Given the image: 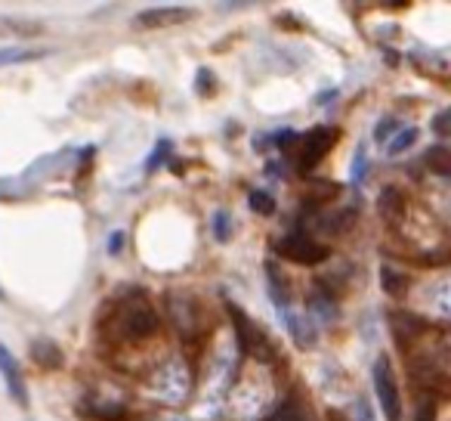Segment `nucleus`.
Masks as SVG:
<instances>
[{
	"label": "nucleus",
	"instance_id": "obj_1",
	"mask_svg": "<svg viewBox=\"0 0 451 421\" xmlns=\"http://www.w3.org/2000/svg\"><path fill=\"white\" fill-rule=\"evenodd\" d=\"M374 391H377V400H380V409H383V415H387V421H402L399 387H396V378H392L387 356H380V360L374 362Z\"/></svg>",
	"mask_w": 451,
	"mask_h": 421
},
{
	"label": "nucleus",
	"instance_id": "obj_23",
	"mask_svg": "<svg viewBox=\"0 0 451 421\" xmlns=\"http://www.w3.org/2000/svg\"><path fill=\"white\" fill-rule=\"evenodd\" d=\"M433 131H436V134H451V109L433 118Z\"/></svg>",
	"mask_w": 451,
	"mask_h": 421
},
{
	"label": "nucleus",
	"instance_id": "obj_3",
	"mask_svg": "<svg viewBox=\"0 0 451 421\" xmlns=\"http://www.w3.org/2000/svg\"><path fill=\"white\" fill-rule=\"evenodd\" d=\"M278 251H282V257H288L294 263H303V266H313V263H322L327 257V251L322 245H315V242H309L306 236H300V232H294V236H284L278 242Z\"/></svg>",
	"mask_w": 451,
	"mask_h": 421
},
{
	"label": "nucleus",
	"instance_id": "obj_20",
	"mask_svg": "<svg viewBox=\"0 0 451 421\" xmlns=\"http://www.w3.org/2000/svg\"><path fill=\"white\" fill-rule=\"evenodd\" d=\"M365 171H368L365 152H359V155H356V161H352V183H362V180H365Z\"/></svg>",
	"mask_w": 451,
	"mask_h": 421
},
{
	"label": "nucleus",
	"instance_id": "obj_13",
	"mask_svg": "<svg viewBox=\"0 0 451 421\" xmlns=\"http://www.w3.org/2000/svg\"><path fill=\"white\" fill-rule=\"evenodd\" d=\"M213 236H217V242H229V236H232V220H229L226 210L213 214Z\"/></svg>",
	"mask_w": 451,
	"mask_h": 421
},
{
	"label": "nucleus",
	"instance_id": "obj_24",
	"mask_svg": "<svg viewBox=\"0 0 451 421\" xmlns=\"http://www.w3.org/2000/svg\"><path fill=\"white\" fill-rule=\"evenodd\" d=\"M294 140H297V136H294V131H288V127H284L282 134H275V146H282V149H284V146H291Z\"/></svg>",
	"mask_w": 451,
	"mask_h": 421
},
{
	"label": "nucleus",
	"instance_id": "obj_7",
	"mask_svg": "<svg viewBox=\"0 0 451 421\" xmlns=\"http://www.w3.org/2000/svg\"><path fill=\"white\" fill-rule=\"evenodd\" d=\"M188 10H149V13H139L136 22L145 28H155V25H174V22H183L188 19Z\"/></svg>",
	"mask_w": 451,
	"mask_h": 421
},
{
	"label": "nucleus",
	"instance_id": "obj_25",
	"mask_svg": "<svg viewBox=\"0 0 451 421\" xmlns=\"http://www.w3.org/2000/svg\"><path fill=\"white\" fill-rule=\"evenodd\" d=\"M356 412H359V421H374V415H371V409H368L365 400H356Z\"/></svg>",
	"mask_w": 451,
	"mask_h": 421
},
{
	"label": "nucleus",
	"instance_id": "obj_10",
	"mask_svg": "<svg viewBox=\"0 0 451 421\" xmlns=\"http://www.w3.org/2000/svg\"><path fill=\"white\" fill-rule=\"evenodd\" d=\"M44 50H22V47H4L0 50V66H16V62H31L40 59Z\"/></svg>",
	"mask_w": 451,
	"mask_h": 421
},
{
	"label": "nucleus",
	"instance_id": "obj_27",
	"mask_svg": "<svg viewBox=\"0 0 451 421\" xmlns=\"http://www.w3.org/2000/svg\"><path fill=\"white\" fill-rule=\"evenodd\" d=\"M331 421H340V415H331Z\"/></svg>",
	"mask_w": 451,
	"mask_h": 421
},
{
	"label": "nucleus",
	"instance_id": "obj_19",
	"mask_svg": "<svg viewBox=\"0 0 451 421\" xmlns=\"http://www.w3.org/2000/svg\"><path fill=\"white\" fill-rule=\"evenodd\" d=\"M195 90H198L201 96L213 90V71H208V69H198V84H195Z\"/></svg>",
	"mask_w": 451,
	"mask_h": 421
},
{
	"label": "nucleus",
	"instance_id": "obj_4",
	"mask_svg": "<svg viewBox=\"0 0 451 421\" xmlns=\"http://www.w3.org/2000/svg\"><path fill=\"white\" fill-rule=\"evenodd\" d=\"M121 326L127 328V338H149L155 335V328H158V316L149 304H130L124 310V319H121Z\"/></svg>",
	"mask_w": 451,
	"mask_h": 421
},
{
	"label": "nucleus",
	"instance_id": "obj_12",
	"mask_svg": "<svg viewBox=\"0 0 451 421\" xmlns=\"http://www.w3.org/2000/svg\"><path fill=\"white\" fill-rule=\"evenodd\" d=\"M417 134H421L417 127H405V131H399L396 140H392V143L387 146V152H390V155H402V152L411 149V146L417 143Z\"/></svg>",
	"mask_w": 451,
	"mask_h": 421
},
{
	"label": "nucleus",
	"instance_id": "obj_26",
	"mask_svg": "<svg viewBox=\"0 0 451 421\" xmlns=\"http://www.w3.org/2000/svg\"><path fill=\"white\" fill-rule=\"evenodd\" d=\"M121 245H124V236H121V232H112V239H109V254H121Z\"/></svg>",
	"mask_w": 451,
	"mask_h": 421
},
{
	"label": "nucleus",
	"instance_id": "obj_5",
	"mask_svg": "<svg viewBox=\"0 0 451 421\" xmlns=\"http://www.w3.org/2000/svg\"><path fill=\"white\" fill-rule=\"evenodd\" d=\"M229 316L235 319V335H239V347L244 353L257 350V344H260V350H266V335L260 331V326H253L235 304H229Z\"/></svg>",
	"mask_w": 451,
	"mask_h": 421
},
{
	"label": "nucleus",
	"instance_id": "obj_15",
	"mask_svg": "<svg viewBox=\"0 0 451 421\" xmlns=\"http://www.w3.org/2000/svg\"><path fill=\"white\" fill-rule=\"evenodd\" d=\"M331 196H337V183H313V189H309V198L318 201H327Z\"/></svg>",
	"mask_w": 451,
	"mask_h": 421
},
{
	"label": "nucleus",
	"instance_id": "obj_2",
	"mask_svg": "<svg viewBox=\"0 0 451 421\" xmlns=\"http://www.w3.org/2000/svg\"><path fill=\"white\" fill-rule=\"evenodd\" d=\"M334 140H337V131H334V127H313V131L303 136V146H300L303 171H313L318 161L325 158V152L334 146Z\"/></svg>",
	"mask_w": 451,
	"mask_h": 421
},
{
	"label": "nucleus",
	"instance_id": "obj_14",
	"mask_svg": "<svg viewBox=\"0 0 451 421\" xmlns=\"http://www.w3.org/2000/svg\"><path fill=\"white\" fill-rule=\"evenodd\" d=\"M251 208L257 210V214H266V217H269V214L275 210V201L269 198L266 192H251Z\"/></svg>",
	"mask_w": 451,
	"mask_h": 421
},
{
	"label": "nucleus",
	"instance_id": "obj_9",
	"mask_svg": "<svg viewBox=\"0 0 451 421\" xmlns=\"http://www.w3.org/2000/svg\"><path fill=\"white\" fill-rule=\"evenodd\" d=\"M426 165L439 177H451V152L445 146H433V149H426Z\"/></svg>",
	"mask_w": 451,
	"mask_h": 421
},
{
	"label": "nucleus",
	"instance_id": "obj_11",
	"mask_svg": "<svg viewBox=\"0 0 451 421\" xmlns=\"http://www.w3.org/2000/svg\"><path fill=\"white\" fill-rule=\"evenodd\" d=\"M399 210H402V196H399V189L387 186V189L380 192V214L387 217V220H396Z\"/></svg>",
	"mask_w": 451,
	"mask_h": 421
},
{
	"label": "nucleus",
	"instance_id": "obj_22",
	"mask_svg": "<svg viewBox=\"0 0 451 421\" xmlns=\"http://www.w3.org/2000/svg\"><path fill=\"white\" fill-rule=\"evenodd\" d=\"M380 279H383V288H387L390 291V295H399V291H402V285H399V276H396V273H392V270H380Z\"/></svg>",
	"mask_w": 451,
	"mask_h": 421
},
{
	"label": "nucleus",
	"instance_id": "obj_18",
	"mask_svg": "<svg viewBox=\"0 0 451 421\" xmlns=\"http://www.w3.org/2000/svg\"><path fill=\"white\" fill-rule=\"evenodd\" d=\"M414 421H436V403H433V396H430V400H421Z\"/></svg>",
	"mask_w": 451,
	"mask_h": 421
},
{
	"label": "nucleus",
	"instance_id": "obj_6",
	"mask_svg": "<svg viewBox=\"0 0 451 421\" xmlns=\"http://www.w3.org/2000/svg\"><path fill=\"white\" fill-rule=\"evenodd\" d=\"M0 375H4L6 387H10V396L16 403H25V384H22V372H19V362L13 360V353L0 344Z\"/></svg>",
	"mask_w": 451,
	"mask_h": 421
},
{
	"label": "nucleus",
	"instance_id": "obj_16",
	"mask_svg": "<svg viewBox=\"0 0 451 421\" xmlns=\"http://www.w3.org/2000/svg\"><path fill=\"white\" fill-rule=\"evenodd\" d=\"M167 155H170V143L161 140V143L152 149V158H149V165H145V167H149V171H155L158 165H164V158H167Z\"/></svg>",
	"mask_w": 451,
	"mask_h": 421
},
{
	"label": "nucleus",
	"instance_id": "obj_8",
	"mask_svg": "<svg viewBox=\"0 0 451 421\" xmlns=\"http://www.w3.org/2000/svg\"><path fill=\"white\" fill-rule=\"evenodd\" d=\"M31 356H35V362H37V366H44V369H59L62 366L59 347H56L53 341H44V338L31 344Z\"/></svg>",
	"mask_w": 451,
	"mask_h": 421
},
{
	"label": "nucleus",
	"instance_id": "obj_17",
	"mask_svg": "<svg viewBox=\"0 0 451 421\" xmlns=\"http://www.w3.org/2000/svg\"><path fill=\"white\" fill-rule=\"evenodd\" d=\"M93 415L102 418V421H127V412L121 406H102V409H96Z\"/></svg>",
	"mask_w": 451,
	"mask_h": 421
},
{
	"label": "nucleus",
	"instance_id": "obj_21",
	"mask_svg": "<svg viewBox=\"0 0 451 421\" xmlns=\"http://www.w3.org/2000/svg\"><path fill=\"white\" fill-rule=\"evenodd\" d=\"M392 127H396V121H392V118L380 121V124L374 127V140H377V143H387V140H390V134H392Z\"/></svg>",
	"mask_w": 451,
	"mask_h": 421
}]
</instances>
